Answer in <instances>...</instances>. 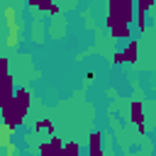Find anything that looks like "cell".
<instances>
[{
    "instance_id": "6",
    "label": "cell",
    "mask_w": 156,
    "mask_h": 156,
    "mask_svg": "<svg viewBox=\"0 0 156 156\" xmlns=\"http://www.w3.org/2000/svg\"><path fill=\"white\" fill-rule=\"evenodd\" d=\"M129 122H134V124L144 122V102L141 100H132L129 102Z\"/></svg>"
},
{
    "instance_id": "4",
    "label": "cell",
    "mask_w": 156,
    "mask_h": 156,
    "mask_svg": "<svg viewBox=\"0 0 156 156\" xmlns=\"http://www.w3.org/2000/svg\"><path fill=\"white\" fill-rule=\"evenodd\" d=\"M2 93H0V102H7L12 95H15V78L10 73H2Z\"/></svg>"
},
{
    "instance_id": "3",
    "label": "cell",
    "mask_w": 156,
    "mask_h": 156,
    "mask_svg": "<svg viewBox=\"0 0 156 156\" xmlns=\"http://www.w3.org/2000/svg\"><path fill=\"white\" fill-rule=\"evenodd\" d=\"M5 24H7V39H5V44L12 49V46H17L20 32H22V22H17V10L12 5H5Z\"/></svg>"
},
{
    "instance_id": "15",
    "label": "cell",
    "mask_w": 156,
    "mask_h": 156,
    "mask_svg": "<svg viewBox=\"0 0 156 156\" xmlns=\"http://www.w3.org/2000/svg\"><path fill=\"white\" fill-rule=\"evenodd\" d=\"M2 149H5V154H7V156H15V151H17L15 141H10V144H7V146H2Z\"/></svg>"
},
{
    "instance_id": "5",
    "label": "cell",
    "mask_w": 156,
    "mask_h": 156,
    "mask_svg": "<svg viewBox=\"0 0 156 156\" xmlns=\"http://www.w3.org/2000/svg\"><path fill=\"white\" fill-rule=\"evenodd\" d=\"M88 154L95 156V154H102V132H90L88 134Z\"/></svg>"
},
{
    "instance_id": "11",
    "label": "cell",
    "mask_w": 156,
    "mask_h": 156,
    "mask_svg": "<svg viewBox=\"0 0 156 156\" xmlns=\"http://www.w3.org/2000/svg\"><path fill=\"white\" fill-rule=\"evenodd\" d=\"M63 151H66L68 156H80V144H78V141H66V144H63Z\"/></svg>"
},
{
    "instance_id": "7",
    "label": "cell",
    "mask_w": 156,
    "mask_h": 156,
    "mask_svg": "<svg viewBox=\"0 0 156 156\" xmlns=\"http://www.w3.org/2000/svg\"><path fill=\"white\" fill-rule=\"evenodd\" d=\"M110 37L112 39H129L132 37V27L127 22H117L112 29H110Z\"/></svg>"
},
{
    "instance_id": "8",
    "label": "cell",
    "mask_w": 156,
    "mask_h": 156,
    "mask_svg": "<svg viewBox=\"0 0 156 156\" xmlns=\"http://www.w3.org/2000/svg\"><path fill=\"white\" fill-rule=\"evenodd\" d=\"M15 124H10V122H2L0 124V146H7L10 141H12V134H15Z\"/></svg>"
},
{
    "instance_id": "12",
    "label": "cell",
    "mask_w": 156,
    "mask_h": 156,
    "mask_svg": "<svg viewBox=\"0 0 156 156\" xmlns=\"http://www.w3.org/2000/svg\"><path fill=\"white\" fill-rule=\"evenodd\" d=\"M154 10V0H136V12H151Z\"/></svg>"
},
{
    "instance_id": "17",
    "label": "cell",
    "mask_w": 156,
    "mask_h": 156,
    "mask_svg": "<svg viewBox=\"0 0 156 156\" xmlns=\"http://www.w3.org/2000/svg\"><path fill=\"white\" fill-rule=\"evenodd\" d=\"M136 132H139V134H146V124H144V122H141V124H136Z\"/></svg>"
},
{
    "instance_id": "16",
    "label": "cell",
    "mask_w": 156,
    "mask_h": 156,
    "mask_svg": "<svg viewBox=\"0 0 156 156\" xmlns=\"http://www.w3.org/2000/svg\"><path fill=\"white\" fill-rule=\"evenodd\" d=\"M49 15H58V5H56V2L49 7Z\"/></svg>"
},
{
    "instance_id": "13",
    "label": "cell",
    "mask_w": 156,
    "mask_h": 156,
    "mask_svg": "<svg viewBox=\"0 0 156 156\" xmlns=\"http://www.w3.org/2000/svg\"><path fill=\"white\" fill-rule=\"evenodd\" d=\"M146 27H149V24H146V12H136V29L144 34Z\"/></svg>"
},
{
    "instance_id": "2",
    "label": "cell",
    "mask_w": 156,
    "mask_h": 156,
    "mask_svg": "<svg viewBox=\"0 0 156 156\" xmlns=\"http://www.w3.org/2000/svg\"><path fill=\"white\" fill-rule=\"evenodd\" d=\"M117 22H134V0H107V17L105 27L112 29Z\"/></svg>"
},
{
    "instance_id": "1",
    "label": "cell",
    "mask_w": 156,
    "mask_h": 156,
    "mask_svg": "<svg viewBox=\"0 0 156 156\" xmlns=\"http://www.w3.org/2000/svg\"><path fill=\"white\" fill-rule=\"evenodd\" d=\"M29 105H32V90L29 88H17L15 95L7 102H0L2 122H10L15 127H22L24 124V117L29 112Z\"/></svg>"
},
{
    "instance_id": "18",
    "label": "cell",
    "mask_w": 156,
    "mask_h": 156,
    "mask_svg": "<svg viewBox=\"0 0 156 156\" xmlns=\"http://www.w3.org/2000/svg\"><path fill=\"white\" fill-rule=\"evenodd\" d=\"M95 156H105V154H95Z\"/></svg>"
},
{
    "instance_id": "9",
    "label": "cell",
    "mask_w": 156,
    "mask_h": 156,
    "mask_svg": "<svg viewBox=\"0 0 156 156\" xmlns=\"http://www.w3.org/2000/svg\"><path fill=\"white\" fill-rule=\"evenodd\" d=\"M124 56H127V63H134L136 56H139V44L134 39H129V44L124 46Z\"/></svg>"
},
{
    "instance_id": "14",
    "label": "cell",
    "mask_w": 156,
    "mask_h": 156,
    "mask_svg": "<svg viewBox=\"0 0 156 156\" xmlns=\"http://www.w3.org/2000/svg\"><path fill=\"white\" fill-rule=\"evenodd\" d=\"M112 63H117V66H119V63H127L124 51H115V54H112Z\"/></svg>"
},
{
    "instance_id": "10",
    "label": "cell",
    "mask_w": 156,
    "mask_h": 156,
    "mask_svg": "<svg viewBox=\"0 0 156 156\" xmlns=\"http://www.w3.org/2000/svg\"><path fill=\"white\" fill-rule=\"evenodd\" d=\"M34 129H37V132H49V134H54V122H51L49 117H41V119L34 122Z\"/></svg>"
}]
</instances>
